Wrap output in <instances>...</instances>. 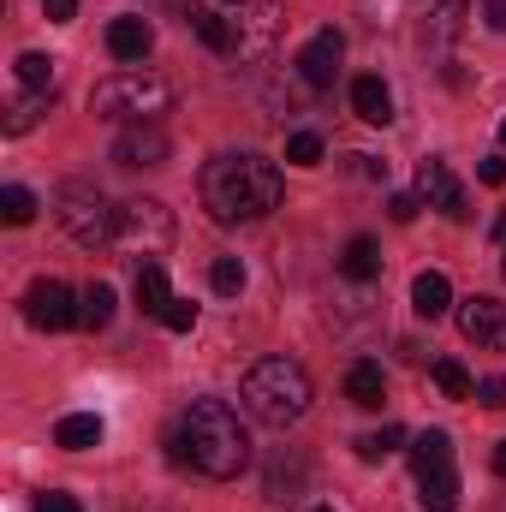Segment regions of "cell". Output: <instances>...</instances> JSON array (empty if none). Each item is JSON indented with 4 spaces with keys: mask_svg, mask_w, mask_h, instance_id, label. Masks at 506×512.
<instances>
[{
    "mask_svg": "<svg viewBox=\"0 0 506 512\" xmlns=\"http://www.w3.org/2000/svg\"><path fill=\"white\" fill-rule=\"evenodd\" d=\"M173 453L191 471L227 483V477H239L251 465V435H245V423H239V411L227 399H191L179 429H173Z\"/></svg>",
    "mask_w": 506,
    "mask_h": 512,
    "instance_id": "6da1fadb",
    "label": "cell"
},
{
    "mask_svg": "<svg viewBox=\"0 0 506 512\" xmlns=\"http://www.w3.org/2000/svg\"><path fill=\"white\" fill-rule=\"evenodd\" d=\"M203 209L221 221V227H239V221H262L274 203H280V167L268 155H215L203 167Z\"/></svg>",
    "mask_w": 506,
    "mask_h": 512,
    "instance_id": "7a4b0ae2",
    "label": "cell"
},
{
    "mask_svg": "<svg viewBox=\"0 0 506 512\" xmlns=\"http://www.w3.org/2000/svg\"><path fill=\"white\" fill-rule=\"evenodd\" d=\"M239 399H245V411H251L256 423L286 429V423H298V417L310 411L316 387H310V370H304L298 358H262V364L245 370Z\"/></svg>",
    "mask_w": 506,
    "mask_h": 512,
    "instance_id": "3957f363",
    "label": "cell"
},
{
    "mask_svg": "<svg viewBox=\"0 0 506 512\" xmlns=\"http://www.w3.org/2000/svg\"><path fill=\"white\" fill-rule=\"evenodd\" d=\"M90 108H96V120H108V126H155L161 114H173V84H167L161 72L126 66V72H114V78L96 84Z\"/></svg>",
    "mask_w": 506,
    "mask_h": 512,
    "instance_id": "277c9868",
    "label": "cell"
},
{
    "mask_svg": "<svg viewBox=\"0 0 506 512\" xmlns=\"http://www.w3.org/2000/svg\"><path fill=\"white\" fill-rule=\"evenodd\" d=\"M60 227H66L84 251H114L120 203H108L96 185H66V191H60Z\"/></svg>",
    "mask_w": 506,
    "mask_h": 512,
    "instance_id": "5b68a950",
    "label": "cell"
},
{
    "mask_svg": "<svg viewBox=\"0 0 506 512\" xmlns=\"http://www.w3.org/2000/svg\"><path fill=\"white\" fill-rule=\"evenodd\" d=\"M173 245V209L167 203H155V197H131L120 203V233H114V251L126 256H155Z\"/></svg>",
    "mask_w": 506,
    "mask_h": 512,
    "instance_id": "8992f818",
    "label": "cell"
},
{
    "mask_svg": "<svg viewBox=\"0 0 506 512\" xmlns=\"http://www.w3.org/2000/svg\"><path fill=\"white\" fill-rule=\"evenodd\" d=\"M24 322L42 328V334H66L72 322H84V298L66 280H36L24 292Z\"/></svg>",
    "mask_w": 506,
    "mask_h": 512,
    "instance_id": "52a82bcc",
    "label": "cell"
},
{
    "mask_svg": "<svg viewBox=\"0 0 506 512\" xmlns=\"http://www.w3.org/2000/svg\"><path fill=\"white\" fill-rule=\"evenodd\" d=\"M417 197H423L429 209H441L447 221H471V197H465V185L453 179L447 161H423V167H417Z\"/></svg>",
    "mask_w": 506,
    "mask_h": 512,
    "instance_id": "ba28073f",
    "label": "cell"
},
{
    "mask_svg": "<svg viewBox=\"0 0 506 512\" xmlns=\"http://www.w3.org/2000/svg\"><path fill=\"white\" fill-rule=\"evenodd\" d=\"M459 334L483 352H506V304L501 298H465L459 304Z\"/></svg>",
    "mask_w": 506,
    "mask_h": 512,
    "instance_id": "9c48e42d",
    "label": "cell"
},
{
    "mask_svg": "<svg viewBox=\"0 0 506 512\" xmlns=\"http://www.w3.org/2000/svg\"><path fill=\"white\" fill-rule=\"evenodd\" d=\"M340 60H346V36H340V30H316V36L298 48V78H304L310 90H328L334 72H340Z\"/></svg>",
    "mask_w": 506,
    "mask_h": 512,
    "instance_id": "30bf717a",
    "label": "cell"
},
{
    "mask_svg": "<svg viewBox=\"0 0 506 512\" xmlns=\"http://www.w3.org/2000/svg\"><path fill=\"white\" fill-rule=\"evenodd\" d=\"M167 161V131L161 126H126L114 137V167H161Z\"/></svg>",
    "mask_w": 506,
    "mask_h": 512,
    "instance_id": "8fae6325",
    "label": "cell"
},
{
    "mask_svg": "<svg viewBox=\"0 0 506 512\" xmlns=\"http://www.w3.org/2000/svg\"><path fill=\"white\" fill-rule=\"evenodd\" d=\"M411 310H417L423 322H441V316L453 310V286H447V274L423 268V274L411 280Z\"/></svg>",
    "mask_w": 506,
    "mask_h": 512,
    "instance_id": "7c38bea8",
    "label": "cell"
},
{
    "mask_svg": "<svg viewBox=\"0 0 506 512\" xmlns=\"http://www.w3.org/2000/svg\"><path fill=\"white\" fill-rule=\"evenodd\" d=\"M149 48H155V30H149L143 18H114V24H108V54H114V60L137 66Z\"/></svg>",
    "mask_w": 506,
    "mask_h": 512,
    "instance_id": "4fadbf2b",
    "label": "cell"
},
{
    "mask_svg": "<svg viewBox=\"0 0 506 512\" xmlns=\"http://www.w3.org/2000/svg\"><path fill=\"white\" fill-rule=\"evenodd\" d=\"M417 501H423V512H459V471L453 465L417 471Z\"/></svg>",
    "mask_w": 506,
    "mask_h": 512,
    "instance_id": "5bb4252c",
    "label": "cell"
},
{
    "mask_svg": "<svg viewBox=\"0 0 506 512\" xmlns=\"http://www.w3.org/2000/svg\"><path fill=\"white\" fill-rule=\"evenodd\" d=\"M346 399L364 405V411H381V399H387V376H381L376 358H358V364L346 370Z\"/></svg>",
    "mask_w": 506,
    "mask_h": 512,
    "instance_id": "9a60e30c",
    "label": "cell"
},
{
    "mask_svg": "<svg viewBox=\"0 0 506 512\" xmlns=\"http://www.w3.org/2000/svg\"><path fill=\"white\" fill-rule=\"evenodd\" d=\"M352 114H358L364 126H387V120H393V96H387L381 78H352Z\"/></svg>",
    "mask_w": 506,
    "mask_h": 512,
    "instance_id": "2e32d148",
    "label": "cell"
},
{
    "mask_svg": "<svg viewBox=\"0 0 506 512\" xmlns=\"http://www.w3.org/2000/svg\"><path fill=\"white\" fill-rule=\"evenodd\" d=\"M191 24H197V36L215 48V54H239L245 48V36H239V18H221V12H191Z\"/></svg>",
    "mask_w": 506,
    "mask_h": 512,
    "instance_id": "e0dca14e",
    "label": "cell"
},
{
    "mask_svg": "<svg viewBox=\"0 0 506 512\" xmlns=\"http://www.w3.org/2000/svg\"><path fill=\"white\" fill-rule=\"evenodd\" d=\"M42 114H48V90H24V84H18V96L6 102V120H0V126H6V137H24Z\"/></svg>",
    "mask_w": 506,
    "mask_h": 512,
    "instance_id": "ac0fdd59",
    "label": "cell"
},
{
    "mask_svg": "<svg viewBox=\"0 0 506 512\" xmlns=\"http://www.w3.org/2000/svg\"><path fill=\"white\" fill-rule=\"evenodd\" d=\"M54 441H60L66 453H84V447H102V417H96V411H72V417H60V429H54Z\"/></svg>",
    "mask_w": 506,
    "mask_h": 512,
    "instance_id": "d6986e66",
    "label": "cell"
},
{
    "mask_svg": "<svg viewBox=\"0 0 506 512\" xmlns=\"http://www.w3.org/2000/svg\"><path fill=\"white\" fill-rule=\"evenodd\" d=\"M441 465H453V435L447 429H423L411 441V471H441Z\"/></svg>",
    "mask_w": 506,
    "mask_h": 512,
    "instance_id": "ffe728a7",
    "label": "cell"
},
{
    "mask_svg": "<svg viewBox=\"0 0 506 512\" xmlns=\"http://www.w3.org/2000/svg\"><path fill=\"white\" fill-rule=\"evenodd\" d=\"M167 304H173V292H167L161 262H143V268H137V310H143V316H161Z\"/></svg>",
    "mask_w": 506,
    "mask_h": 512,
    "instance_id": "44dd1931",
    "label": "cell"
},
{
    "mask_svg": "<svg viewBox=\"0 0 506 512\" xmlns=\"http://www.w3.org/2000/svg\"><path fill=\"white\" fill-rule=\"evenodd\" d=\"M429 376H435V387H441V399H477V382H471V370H465L459 358H435Z\"/></svg>",
    "mask_w": 506,
    "mask_h": 512,
    "instance_id": "7402d4cb",
    "label": "cell"
},
{
    "mask_svg": "<svg viewBox=\"0 0 506 512\" xmlns=\"http://www.w3.org/2000/svg\"><path fill=\"white\" fill-rule=\"evenodd\" d=\"M340 274H352V280H376L381 274V245L376 239H352L346 256H340Z\"/></svg>",
    "mask_w": 506,
    "mask_h": 512,
    "instance_id": "603a6c76",
    "label": "cell"
},
{
    "mask_svg": "<svg viewBox=\"0 0 506 512\" xmlns=\"http://www.w3.org/2000/svg\"><path fill=\"white\" fill-rule=\"evenodd\" d=\"M114 304H120L114 286H108V280H90V286H84V328H108V322H114Z\"/></svg>",
    "mask_w": 506,
    "mask_h": 512,
    "instance_id": "cb8c5ba5",
    "label": "cell"
},
{
    "mask_svg": "<svg viewBox=\"0 0 506 512\" xmlns=\"http://www.w3.org/2000/svg\"><path fill=\"white\" fill-rule=\"evenodd\" d=\"M399 441H405V429H399V423H381L370 435H358V459H364V465H381L387 453H399Z\"/></svg>",
    "mask_w": 506,
    "mask_h": 512,
    "instance_id": "d4e9b609",
    "label": "cell"
},
{
    "mask_svg": "<svg viewBox=\"0 0 506 512\" xmlns=\"http://www.w3.org/2000/svg\"><path fill=\"white\" fill-rule=\"evenodd\" d=\"M54 78H60V72H54L48 54H18V84H24V90H48V96H54Z\"/></svg>",
    "mask_w": 506,
    "mask_h": 512,
    "instance_id": "484cf974",
    "label": "cell"
},
{
    "mask_svg": "<svg viewBox=\"0 0 506 512\" xmlns=\"http://www.w3.org/2000/svg\"><path fill=\"white\" fill-rule=\"evenodd\" d=\"M0 221H6V227H30V221H36V197H30L24 185H6V191H0Z\"/></svg>",
    "mask_w": 506,
    "mask_h": 512,
    "instance_id": "4316f807",
    "label": "cell"
},
{
    "mask_svg": "<svg viewBox=\"0 0 506 512\" xmlns=\"http://www.w3.org/2000/svg\"><path fill=\"white\" fill-rule=\"evenodd\" d=\"M322 155H328V149H322L316 131H292V137H286V161H292V167H322Z\"/></svg>",
    "mask_w": 506,
    "mask_h": 512,
    "instance_id": "83f0119b",
    "label": "cell"
},
{
    "mask_svg": "<svg viewBox=\"0 0 506 512\" xmlns=\"http://www.w3.org/2000/svg\"><path fill=\"white\" fill-rule=\"evenodd\" d=\"M209 286H215V292H227V298H233V292H245V262H239V256H215Z\"/></svg>",
    "mask_w": 506,
    "mask_h": 512,
    "instance_id": "f1b7e54d",
    "label": "cell"
},
{
    "mask_svg": "<svg viewBox=\"0 0 506 512\" xmlns=\"http://www.w3.org/2000/svg\"><path fill=\"white\" fill-rule=\"evenodd\" d=\"M161 322H167L173 334H191V328H197V304H191V298H173V304L161 310Z\"/></svg>",
    "mask_w": 506,
    "mask_h": 512,
    "instance_id": "f546056e",
    "label": "cell"
},
{
    "mask_svg": "<svg viewBox=\"0 0 506 512\" xmlns=\"http://www.w3.org/2000/svg\"><path fill=\"white\" fill-rule=\"evenodd\" d=\"M477 405L483 411H506V376H483L477 382Z\"/></svg>",
    "mask_w": 506,
    "mask_h": 512,
    "instance_id": "4dcf8cb0",
    "label": "cell"
},
{
    "mask_svg": "<svg viewBox=\"0 0 506 512\" xmlns=\"http://www.w3.org/2000/svg\"><path fill=\"white\" fill-rule=\"evenodd\" d=\"M417 209H423V197H417V191H393V197H387V215H393L399 227H405V221H417Z\"/></svg>",
    "mask_w": 506,
    "mask_h": 512,
    "instance_id": "1f68e13d",
    "label": "cell"
},
{
    "mask_svg": "<svg viewBox=\"0 0 506 512\" xmlns=\"http://www.w3.org/2000/svg\"><path fill=\"white\" fill-rule=\"evenodd\" d=\"M477 179H483V185H506V155H489V161H477Z\"/></svg>",
    "mask_w": 506,
    "mask_h": 512,
    "instance_id": "d6a6232c",
    "label": "cell"
},
{
    "mask_svg": "<svg viewBox=\"0 0 506 512\" xmlns=\"http://www.w3.org/2000/svg\"><path fill=\"white\" fill-rule=\"evenodd\" d=\"M42 12H48V24H72L78 18V0H42Z\"/></svg>",
    "mask_w": 506,
    "mask_h": 512,
    "instance_id": "836d02e7",
    "label": "cell"
},
{
    "mask_svg": "<svg viewBox=\"0 0 506 512\" xmlns=\"http://www.w3.org/2000/svg\"><path fill=\"white\" fill-rule=\"evenodd\" d=\"M483 24H489V30H501V36H506V0H483Z\"/></svg>",
    "mask_w": 506,
    "mask_h": 512,
    "instance_id": "e575fe53",
    "label": "cell"
},
{
    "mask_svg": "<svg viewBox=\"0 0 506 512\" xmlns=\"http://www.w3.org/2000/svg\"><path fill=\"white\" fill-rule=\"evenodd\" d=\"M36 512H84V507H78L72 495H42V501H36Z\"/></svg>",
    "mask_w": 506,
    "mask_h": 512,
    "instance_id": "d590c367",
    "label": "cell"
},
{
    "mask_svg": "<svg viewBox=\"0 0 506 512\" xmlns=\"http://www.w3.org/2000/svg\"><path fill=\"white\" fill-rule=\"evenodd\" d=\"M495 471H501V477H506V441H501V447H495Z\"/></svg>",
    "mask_w": 506,
    "mask_h": 512,
    "instance_id": "8d00e7d4",
    "label": "cell"
},
{
    "mask_svg": "<svg viewBox=\"0 0 506 512\" xmlns=\"http://www.w3.org/2000/svg\"><path fill=\"white\" fill-rule=\"evenodd\" d=\"M495 239H501V245H506V215H501V221H495Z\"/></svg>",
    "mask_w": 506,
    "mask_h": 512,
    "instance_id": "74e56055",
    "label": "cell"
},
{
    "mask_svg": "<svg viewBox=\"0 0 506 512\" xmlns=\"http://www.w3.org/2000/svg\"><path fill=\"white\" fill-rule=\"evenodd\" d=\"M501 143H506V120H501Z\"/></svg>",
    "mask_w": 506,
    "mask_h": 512,
    "instance_id": "f35d334b",
    "label": "cell"
},
{
    "mask_svg": "<svg viewBox=\"0 0 506 512\" xmlns=\"http://www.w3.org/2000/svg\"><path fill=\"white\" fill-rule=\"evenodd\" d=\"M227 6H245V0H227Z\"/></svg>",
    "mask_w": 506,
    "mask_h": 512,
    "instance_id": "ab89813d",
    "label": "cell"
},
{
    "mask_svg": "<svg viewBox=\"0 0 506 512\" xmlns=\"http://www.w3.org/2000/svg\"><path fill=\"white\" fill-rule=\"evenodd\" d=\"M316 512H334V507H316Z\"/></svg>",
    "mask_w": 506,
    "mask_h": 512,
    "instance_id": "60d3db41",
    "label": "cell"
}]
</instances>
